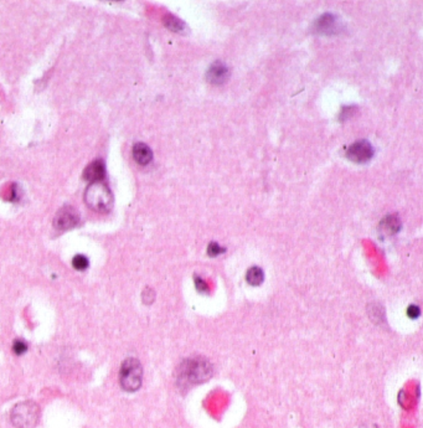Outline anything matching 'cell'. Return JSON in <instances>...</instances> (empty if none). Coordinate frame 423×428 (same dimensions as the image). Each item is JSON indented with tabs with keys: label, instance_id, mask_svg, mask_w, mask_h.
<instances>
[{
	"label": "cell",
	"instance_id": "6da1fadb",
	"mask_svg": "<svg viewBox=\"0 0 423 428\" xmlns=\"http://www.w3.org/2000/svg\"><path fill=\"white\" fill-rule=\"evenodd\" d=\"M212 366L204 358H193L184 360L178 369L179 386L188 389L193 385L201 384L211 377Z\"/></svg>",
	"mask_w": 423,
	"mask_h": 428
},
{
	"label": "cell",
	"instance_id": "7a4b0ae2",
	"mask_svg": "<svg viewBox=\"0 0 423 428\" xmlns=\"http://www.w3.org/2000/svg\"><path fill=\"white\" fill-rule=\"evenodd\" d=\"M85 202L90 209L97 212H107L113 206V195L102 181L91 183L85 193Z\"/></svg>",
	"mask_w": 423,
	"mask_h": 428
},
{
	"label": "cell",
	"instance_id": "3957f363",
	"mask_svg": "<svg viewBox=\"0 0 423 428\" xmlns=\"http://www.w3.org/2000/svg\"><path fill=\"white\" fill-rule=\"evenodd\" d=\"M40 418V407L34 401H23L11 408L10 420L16 428H35Z\"/></svg>",
	"mask_w": 423,
	"mask_h": 428
},
{
	"label": "cell",
	"instance_id": "277c9868",
	"mask_svg": "<svg viewBox=\"0 0 423 428\" xmlns=\"http://www.w3.org/2000/svg\"><path fill=\"white\" fill-rule=\"evenodd\" d=\"M143 367L139 361L134 358L127 359L122 364L119 371V384L127 392H134L142 386Z\"/></svg>",
	"mask_w": 423,
	"mask_h": 428
},
{
	"label": "cell",
	"instance_id": "5b68a950",
	"mask_svg": "<svg viewBox=\"0 0 423 428\" xmlns=\"http://www.w3.org/2000/svg\"><path fill=\"white\" fill-rule=\"evenodd\" d=\"M374 155V148L367 140H358L346 150V158L354 163H366Z\"/></svg>",
	"mask_w": 423,
	"mask_h": 428
},
{
	"label": "cell",
	"instance_id": "8992f818",
	"mask_svg": "<svg viewBox=\"0 0 423 428\" xmlns=\"http://www.w3.org/2000/svg\"><path fill=\"white\" fill-rule=\"evenodd\" d=\"M80 221L77 211L72 207H62L56 214L54 220L55 229L59 231H67V230L73 229Z\"/></svg>",
	"mask_w": 423,
	"mask_h": 428
},
{
	"label": "cell",
	"instance_id": "52a82bcc",
	"mask_svg": "<svg viewBox=\"0 0 423 428\" xmlns=\"http://www.w3.org/2000/svg\"><path fill=\"white\" fill-rule=\"evenodd\" d=\"M230 77V70L221 61H216L210 66L206 72V78L212 85H222Z\"/></svg>",
	"mask_w": 423,
	"mask_h": 428
},
{
	"label": "cell",
	"instance_id": "ba28073f",
	"mask_svg": "<svg viewBox=\"0 0 423 428\" xmlns=\"http://www.w3.org/2000/svg\"><path fill=\"white\" fill-rule=\"evenodd\" d=\"M401 229V221L396 215H389L382 221L380 222L379 232L382 237H389V236L396 235Z\"/></svg>",
	"mask_w": 423,
	"mask_h": 428
},
{
	"label": "cell",
	"instance_id": "9c48e42d",
	"mask_svg": "<svg viewBox=\"0 0 423 428\" xmlns=\"http://www.w3.org/2000/svg\"><path fill=\"white\" fill-rule=\"evenodd\" d=\"M315 30L320 34H334L338 30V21L335 16L330 14H325L322 18L318 19L315 23Z\"/></svg>",
	"mask_w": 423,
	"mask_h": 428
},
{
	"label": "cell",
	"instance_id": "30bf717a",
	"mask_svg": "<svg viewBox=\"0 0 423 428\" xmlns=\"http://www.w3.org/2000/svg\"><path fill=\"white\" fill-rule=\"evenodd\" d=\"M104 174H106V170H104L103 163L101 160H95L85 169L83 178L91 183H96V181H101L104 178Z\"/></svg>",
	"mask_w": 423,
	"mask_h": 428
},
{
	"label": "cell",
	"instance_id": "8fae6325",
	"mask_svg": "<svg viewBox=\"0 0 423 428\" xmlns=\"http://www.w3.org/2000/svg\"><path fill=\"white\" fill-rule=\"evenodd\" d=\"M133 158L140 165H147L153 159L152 149L144 143H137L133 147Z\"/></svg>",
	"mask_w": 423,
	"mask_h": 428
},
{
	"label": "cell",
	"instance_id": "7c38bea8",
	"mask_svg": "<svg viewBox=\"0 0 423 428\" xmlns=\"http://www.w3.org/2000/svg\"><path fill=\"white\" fill-rule=\"evenodd\" d=\"M246 281L251 286H261L264 281V273L260 267H251L246 274Z\"/></svg>",
	"mask_w": 423,
	"mask_h": 428
},
{
	"label": "cell",
	"instance_id": "4fadbf2b",
	"mask_svg": "<svg viewBox=\"0 0 423 428\" xmlns=\"http://www.w3.org/2000/svg\"><path fill=\"white\" fill-rule=\"evenodd\" d=\"M164 24H165L166 28L170 29V30L173 31H176V33L184 30V28H185L183 21L173 15H166L165 18H164Z\"/></svg>",
	"mask_w": 423,
	"mask_h": 428
},
{
	"label": "cell",
	"instance_id": "5bb4252c",
	"mask_svg": "<svg viewBox=\"0 0 423 428\" xmlns=\"http://www.w3.org/2000/svg\"><path fill=\"white\" fill-rule=\"evenodd\" d=\"M72 266L75 267L77 271H83L88 267V260L82 255H77L73 257L72 260Z\"/></svg>",
	"mask_w": 423,
	"mask_h": 428
},
{
	"label": "cell",
	"instance_id": "9a60e30c",
	"mask_svg": "<svg viewBox=\"0 0 423 428\" xmlns=\"http://www.w3.org/2000/svg\"><path fill=\"white\" fill-rule=\"evenodd\" d=\"M225 252V248L220 247V245L217 242H211L209 245V247H207V255L210 256V257H217L219 255H221V253Z\"/></svg>",
	"mask_w": 423,
	"mask_h": 428
},
{
	"label": "cell",
	"instance_id": "2e32d148",
	"mask_svg": "<svg viewBox=\"0 0 423 428\" xmlns=\"http://www.w3.org/2000/svg\"><path fill=\"white\" fill-rule=\"evenodd\" d=\"M13 349L14 351H15L16 355H21V354H24L26 350H28V344H26L24 340H15V343H14L13 345Z\"/></svg>",
	"mask_w": 423,
	"mask_h": 428
},
{
	"label": "cell",
	"instance_id": "e0dca14e",
	"mask_svg": "<svg viewBox=\"0 0 423 428\" xmlns=\"http://www.w3.org/2000/svg\"><path fill=\"white\" fill-rule=\"evenodd\" d=\"M143 302L145 303V304H152L153 302H154V298H155V294L154 292L152 291V289L147 288L144 292H143Z\"/></svg>",
	"mask_w": 423,
	"mask_h": 428
},
{
	"label": "cell",
	"instance_id": "ac0fdd59",
	"mask_svg": "<svg viewBox=\"0 0 423 428\" xmlns=\"http://www.w3.org/2000/svg\"><path fill=\"white\" fill-rule=\"evenodd\" d=\"M407 314L411 319H416V318L420 317L421 309L417 307V305H410L407 309Z\"/></svg>",
	"mask_w": 423,
	"mask_h": 428
},
{
	"label": "cell",
	"instance_id": "d6986e66",
	"mask_svg": "<svg viewBox=\"0 0 423 428\" xmlns=\"http://www.w3.org/2000/svg\"><path fill=\"white\" fill-rule=\"evenodd\" d=\"M195 286H196V289L199 292H201V293H204V292H207V286L206 283H205L204 281H202L201 278H200L199 276L195 277Z\"/></svg>",
	"mask_w": 423,
	"mask_h": 428
}]
</instances>
